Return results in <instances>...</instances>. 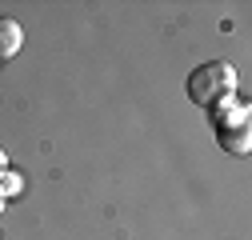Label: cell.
Segmentation results:
<instances>
[{
	"label": "cell",
	"instance_id": "cell-1",
	"mask_svg": "<svg viewBox=\"0 0 252 240\" xmlns=\"http://www.w3.org/2000/svg\"><path fill=\"white\" fill-rule=\"evenodd\" d=\"M188 100L200 104V108H216L220 100H228L232 96V88H236V72L232 64H224V60H208V64H200L192 76H188Z\"/></svg>",
	"mask_w": 252,
	"mask_h": 240
},
{
	"label": "cell",
	"instance_id": "cell-2",
	"mask_svg": "<svg viewBox=\"0 0 252 240\" xmlns=\"http://www.w3.org/2000/svg\"><path fill=\"white\" fill-rule=\"evenodd\" d=\"M20 40H24V32H20V24L16 20H8V16H0V56H16L20 52Z\"/></svg>",
	"mask_w": 252,
	"mask_h": 240
},
{
	"label": "cell",
	"instance_id": "cell-3",
	"mask_svg": "<svg viewBox=\"0 0 252 240\" xmlns=\"http://www.w3.org/2000/svg\"><path fill=\"white\" fill-rule=\"evenodd\" d=\"M4 168H8V156H4V148H0V176H4Z\"/></svg>",
	"mask_w": 252,
	"mask_h": 240
},
{
	"label": "cell",
	"instance_id": "cell-4",
	"mask_svg": "<svg viewBox=\"0 0 252 240\" xmlns=\"http://www.w3.org/2000/svg\"><path fill=\"white\" fill-rule=\"evenodd\" d=\"M0 212H4V196H0Z\"/></svg>",
	"mask_w": 252,
	"mask_h": 240
}]
</instances>
